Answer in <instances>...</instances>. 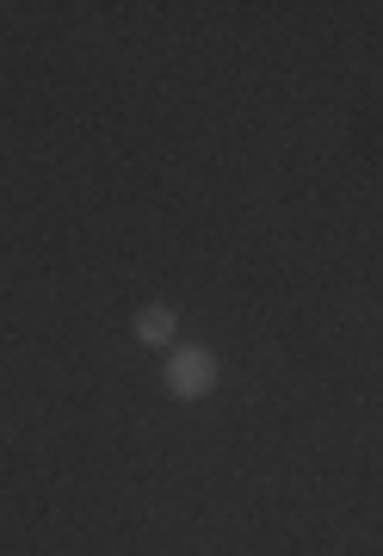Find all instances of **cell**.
I'll list each match as a JSON object with an SVG mask.
<instances>
[{
  "label": "cell",
  "mask_w": 383,
  "mask_h": 556,
  "mask_svg": "<svg viewBox=\"0 0 383 556\" xmlns=\"http://www.w3.org/2000/svg\"><path fill=\"white\" fill-rule=\"evenodd\" d=\"M217 390V353L210 346H167V396L180 402H204Z\"/></svg>",
  "instance_id": "cell-1"
},
{
  "label": "cell",
  "mask_w": 383,
  "mask_h": 556,
  "mask_svg": "<svg viewBox=\"0 0 383 556\" xmlns=\"http://www.w3.org/2000/svg\"><path fill=\"white\" fill-rule=\"evenodd\" d=\"M130 334H137L142 346H174V334H180V316H174L167 303H149V309H137Z\"/></svg>",
  "instance_id": "cell-2"
}]
</instances>
